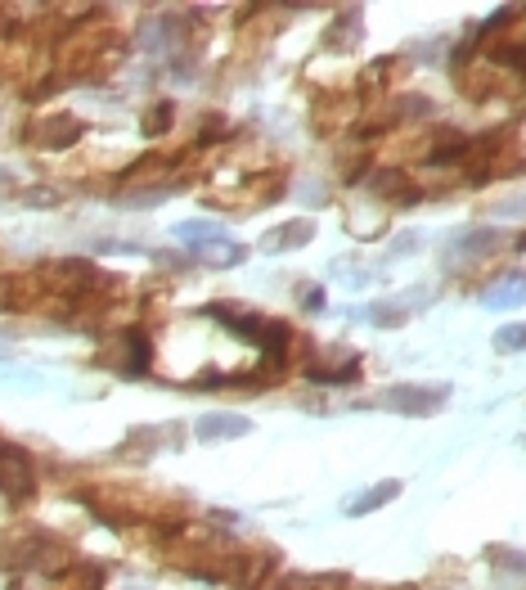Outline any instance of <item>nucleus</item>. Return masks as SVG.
Listing matches in <instances>:
<instances>
[{
	"mask_svg": "<svg viewBox=\"0 0 526 590\" xmlns=\"http://www.w3.org/2000/svg\"><path fill=\"white\" fill-rule=\"evenodd\" d=\"M445 402H450V387H445V383H397V387L382 392V406H387V411L414 415V420L436 415Z\"/></svg>",
	"mask_w": 526,
	"mask_h": 590,
	"instance_id": "nucleus-1",
	"label": "nucleus"
},
{
	"mask_svg": "<svg viewBox=\"0 0 526 590\" xmlns=\"http://www.w3.org/2000/svg\"><path fill=\"white\" fill-rule=\"evenodd\" d=\"M508 235L504 230H495V226H477V230H464V235H454L450 239V248L441 252V261L450 271H459V267H469V261H482V257H491L499 244H504Z\"/></svg>",
	"mask_w": 526,
	"mask_h": 590,
	"instance_id": "nucleus-2",
	"label": "nucleus"
},
{
	"mask_svg": "<svg viewBox=\"0 0 526 590\" xmlns=\"http://www.w3.org/2000/svg\"><path fill=\"white\" fill-rule=\"evenodd\" d=\"M82 136V122L73 113H50V117H36L28 126V145H41V149H63Z\"/></svg>",
	"mask_w": 526,
	"mask_h": 590,
	"instance_id": "nucleus-3",
	"label": "nucleus"
},
{
	"mask_svg": "<svg viewBox=\"0 0 526 590\" xmlns=\"http://www.w3.org/2000/svg\"><path fill=\"white\" fill-rule=\"evenodd\" d=\"M199 442H234V437H248L252 433V420L248 415H234V411H212L193 424Z\"/></svg>",
	"mask_w": 526,
	"mask_h": 590,
	"instance_id": "nucleus-4",
	"label": "nucleus"
},
{
	"mask_svg": "<svg viewBox=\"0 0 526 590\" xmlns=\"http://www.w3.org/2000/svg\"><path fill=\"white\" fill-rule=\"evenodd\" d=\"M482 307H491V311H517V307H526V276L513 271V276L491 280L482 289Z\"/></svg>",
	"mask_w": 526,
	"mask_h": 590,
	"instance_id": "nucleus-5",
	"label": "nucleus"
},
{
	"mask_svg": "<svg viewBox=\"0 0 526 590\" xmlns=\"http://www.w3.org/2000/svg\"><path fill=\"white\" fill-rule=\"evenodd\" d=\"M311 239H315V221L297 217V221L271 230L266 239H261V248H266V252H293V248H302V244H311Z\"/></svg>",
	"mask_w": 526,
	"mask_h": 590,
	"instance_id": "nucleus-6",
	"label": "nucleus"
},
{
	"mask_svg": "<svg viewBox=\"0 0 526 590\" xmlns=\"http://www.w3.org/2000/svg\"><path fill=\"white\" fill-rule=\"evenodd\" d=\"M397 496H401V483H397V478H387V483H378V487H369V491L351 496V500L343 505V514L360 518V514H374V509H382L387 500H397Z\"/></svg>",
	"mask_w": 526,
	"mask_h": 590,
	"instance_id": "nucleus-7",
	"label": "nucleus"
},
{
	"mask_svg": "<svg viewBox=\"0 0 526 590\" xmlns=\"http://www.w3.org/2000/svg\"><path fill=\"white\" fill-rule=\"evenodd\" d=\"M193 257L208 261V267L230 271V267H239V261L248 257V248H243V244H234V239H212V244H199V248H193Z\"/></svg>",
	"mask_w": 526,
	"mask_h": 590,
	"instance_id": "nucleus-8",
	"label": "nucleus"
},
{
	"mask_svg": "<svg viewBox=\"0 0 526 590\" xmlns=\"http://www.w3.org/2000/svg\"><path fill=\"white\" fill-rule=\"evenodd\" d=\"M176 239H185V244H212V239H225V230H221V221H180Z\"/></svg>",
	"mask_w": 526,
	"mask_h": 590,
	"instance_id": "nucleus-9",
	"label": "nucleus"
},
{
	"mask_svg": "<svg viewBox=\"0 0 526 590\" xmlns=\"http://www.w3.org/2000/svg\"><path fill=\"white\" fill-rule=\"evenodd\" d=\"M495 352H526V324H504L495 334Z\"/></svg>",
	"mask_w": 526,
	"mask_h": 590,
	"instance_id": "nucleus-10",
	"label": "nucleus"
},
{
	"mask_svg": "<svg viewBox=\"0 0 526 590\" xmlns=\"http://www.w3.org/2000/svg\"><path fill=\"white\" fill-rule=\"evenodd\" d=\"M171 117H176V104H158V108L145 117V136H162V131L171 126Z\"/></svg>",
	"mask_w": 526,
	"mask_h": 590,
	"instance_id": "nucleus-11",
	"label": "nucleus"
}]
</instances>
